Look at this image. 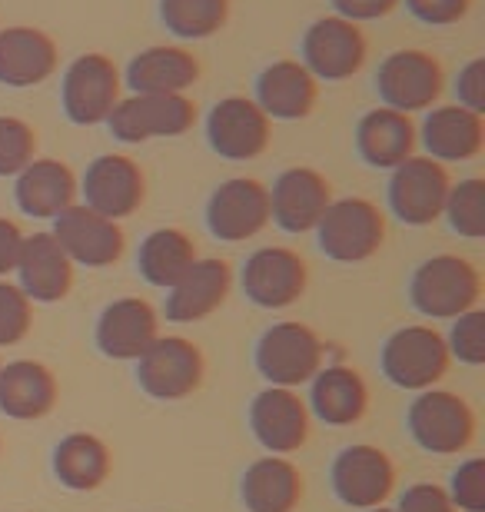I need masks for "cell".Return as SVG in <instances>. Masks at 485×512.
<instances>
[{"mask_svg": "<svg viewBox=\"0 0 485 512\" xmlns=\"http://www.w3.org/2000/svg\"><path fill=\"white\" fill-rule=\"evenodd\" d=\"M409 300L422 316L432 320H456L476 310L482 300V276L466 256L439 253L419 263L409 283Z\"/></svg>", "mask_w": 485, "mask_h": 512, "instance_id": "obj_1", "label": "cell"}, {"mask_svg": "<svg viewBox=\"0 0 485 512\" xmlns=\"http://www.w3.org/2000/svg\"><path fill=\"white\" fill-rule=\"evenodd\" d=\"M319 250L336 263H363L386 243V217L373 200H333L316 223Z\"/></svg>", "mask_w": 485, "mask_h": 512, "instance_id": "obj_2", "label": "cell"}, {"mask_svg": "<svg viewBox=\"0 0 485 512\" xmlns=\"http://www.w3.org/2000/svg\"><path fill=\"white\" fill-rule=\"evenodd\" d=\"M452 356L446 336L432 326H402L383 346V373L392 386L426 393L449 373Z\"/></svg>", "mask_w": 485, "mask_h": 512, "instance_id": "obj_3", "label": "cell"}, {"mask_svg": "<svg viewBox=\"0 0 485 512\" xmlns=\"http://www.w3.org/2000/svg\"><path fill=\"white\" fill-rule=\"evenodd\" d=\"M412 439L436 456H456L476 439V409L449 389H426L409 406Z\"/></svg>", "mask_w": 485, "mask_h": 512, "instance_id": "obj_4", "label": "cell"}, {"mask_svg": "<svg viewBox=\"0 0 485 512\" xmlns=\"http://www.w3.org/2000/svg\"><path fill=\"white\" fill-rule=\"evenodd\" d=\"M256 370L273 386H303L323 370V343L306 323L283 320L270 326L256 343Z\"/></svg>", "mask_w": 485, "mask_h": 512, "instance_id": "obj_5", "label": "cell"}, {"mask_svg": "<svg viewBox=\"0 0 485 512\" xmlns=\"http://www.w3.org/2000/svg\"><path fill=\"white\" fill-rule=\"evenodd\" d=\"M442 87H446L442 64L426 50H392L376 70L379 97L399 114L429 110L442 97Z\"/></svg>", "mask_w": 485, "mask_h": 512, "instance_id": "obj_6", "label": "cell"}, {"mask_svg": "<svg viewBox=\"0 0 485 512\" xmlns=\"http://www.w3.org/2000/svg\"><path fill=\"white\" fill-rule=\"evenodd\" d=\"M196 124V104L183 94H133L120 100L107 117L120 143H143L153 137H183Z\"/></svg>", "mask_w": 485, "mask_h": 512, "instance_id": "obj_7", "label": "cell"}, {"mask_svg": "<svg viewBox=\"0 0 485 512\" xmlns=\"http://www.w3.org/2000/svg\"><path fill=\"white\" fill-rule=\"evenodd\" d=\"M140 389L153 399H187L203 383L206 360L200 346L183 336H157V343L137 360Z\"/></svg>", "mask_w": 485, "mask_h": 512, "instance_id": "obj_8", "label": "cell"}, {"mask_svg": "<svg viewBox=\"0 0 485 512\" xmlns=\"http://www.w3.org/2000/svg\"><path fill=\"white\" fill-rule=\"evenodd\" d=\"M452 190L449 170L432 157H409L392 170L389 180V207L406 227H429L446 210Z\"/></svg>", "mask_w": 485, "mask_h": 512, "instance_id": "obj_9", "label": "cell"}, {"mask_svg": "<svg viewBox=\"0 0 485 512\" xmlns=\"http://www.w3.org/2000/svg\"><path fill=\"white\" fill-rule=\"evenodd\" d=\"M64 114L77 127H97L107 124L113 107L120 104V70L110 57L84 54L67 67L64 74Z\"/></svg>", "mask_w": 485, "mask_h": 512, "instance_id": "obj_10", "label": "cell"}, {"mask_svg": "<svg viewBox=\"0 0 485 512\" xmlns=\"http://www.w3.org/2000/svg\"><path fill=\"white\" fill-rule=\"evenodd\" d=\"M366 64V37L343 17H319L303 34V67L316 80H349Z\"/></svg>", "mask_w": 485, "mask_h": 512, "instance_id": "obj_11", "label": "cell"}, {"mask_svg": "<svg viewBox=\"0 0 485 512\" xmlns=\"http://www.w3.org/2000/svg\"><path fill=\"white\" fill-rule=\"evenodd\" d=\"M270 223V190L260 180L233 177L213 190L206 203V227L216 240L243 243Z\"/></svg>", "mask_w": 485, "mask_h": 512, "instance_id": "obj_12", "label": "cell"}, {"mask_svg": "<svg viewBox=\"0 0 485 512\" xmlns=\"http://www.w3.org/2000/svg\"><path fill=\"white\" fill-rule=\"evenodd\" d=\"M333 493L353 509H376L396 493V466L379 446H346L333 463Z\"/></svg>", "mask_w": 485, "mask_h": 512, "instance_id": "obj_13", "label": "cell"}, {"mask_svg": "<svg viewBox=\"0 0 485 512\" xmlns=\"http://www.w3.org/2000/svg\"><path fill=\"white\" fill-rule=\"evenodd\" d=\"M80 190L87 200L84 207L107 220H123L140 210L143 197H147V180H143L137 160L123 157V153H107L87 167Z\"/></svg>", "mask_w": 485, "mask_h": 512, "instance_id": "obj_14", "label": "cell"}, {"mask_svg": "<svg viewBox=\"0 0 485 512\" xmlns=\"http://www.w3.org/2000/svg\"><path fill=\"white\" fill-rule=\"evenodd\" d=\"M54 240L70 256V263L90 266V270L113 266L127 250V237L117 227V220L100 217L84 203H74L54 220Z\"/></svg>", "mask_w": 485, "mask_h": 512, "instance_id": "obj_15", "label": "cell"}, {"mask_svg": "<svg viewBox=\"0 0 485 512\" xmlns=\"http://www.w3.org/2000/svg\"><path fill=\"white\" fill-rule=\"evenodd\" d=\"M206 140L223 160H256L270 147V117L250 97H226L206 117Z\"/></svg>", "mask_w": 485, "mask_h": 512, "instance_id": "obj_16", "label": "cell"}, {"mask_svg": "<svg viewBox=\"0 0 485 512\" xmlns=\"http://www.w3.org/2000/svg\"><path fill=\"white\" fill-rule=\"evenodd\" d=\"M306 260L286 247L256 250L243 266V290L263 310H286L306 293Z\"/></svg>", "mask_w": 485, "mask_h": 512, "instance_id": "obj_17", "label": "cell"}, {"mask_svg": "<svg viewBox=\"0 0 485 512\" xmlns=\"http://www.w3.org/2000/svg\"><path fill=\"white\" fill-rule=\"evenodd\" d=\"M250 426L260 446L270 449V456H290L309 439V406L296 389L270 386L256 393L250 406Z\"/></svg>", "mask_w": 485, "mask_h": 512, "instance_id": "obj_18", "label": "cell"}, {"mask_svg": "<svg viewBox=\"0 0 485 512\" xmlns=\"http://www.w3.org/2000/svg\"><path fill=\"white\" fill-rule=\"evenodd\" d=\"M333 203V187L313 167H290L270 190V220L286 233H309Z\"/></svg>", "mask_w": 485, "mask_h": 512, "instance_id": "obj_19", "label": "cell"}, {"mask_svg": "<svg viewBox=\"0 0 485 512\" xmlns=\"http://www.w3.org/2000/svg\"><path fill=\"white\" fill-rule=\"evenodd\" d=\"M160 316L140 296H120L97 320V346L110 360H140L157 343Z\"/></svg>", "mask_w": 485, "mask_h": 512, "instance_id": "obj_20", "label": "cell"}, {"mask_svg": "<svg viewBox=\"0 0 485 512\" xmlns=\"http://www.w3.org/2000/svg\"><path fill=\"white\" fill-rule=\"evenodd\" d=\"M233 290V270L226 260L206 256L190 266L180 276L177 286H170L167 296V320L170 323H200L206 316H213L226 303V296Z\"/></svg>", "mask_w": 485, "mask_h": 512, "instance_id": "obj_21", "label": "cell"}, {"mask_svg": "<svg viewBox=\"0 0 485 512\" xmlns=\"http://www.w3.org/2000/svg\"><path fill=\"white\" fill-rule=\"evenodd\" d=\"M17 276H20L17 286L30 296V303H60L74 290V263L60 250L54 233L24 237Z\"/></svg>", "mask_w": 485, "mask_h": 512, "instance_id": "obj_22", "label": "cell"}, {"mask_svg": "<svg viewBox=\"0 0 485 512\" xmlns=\"http://www.w3.org/2000/svg\"><path fill=\"white\" fill-rule=\"evenodd\" d=\"M77 177L60 160H34L17 173L14 200L34 220H57L77 203Z\"/></svg>", "mask_w": 485, "mask_h": 512, "instance_id": "obj_23", "label": "cell"}, {"mask_svg": "<svg viewBox=\"0 0 485 512\" xmlns=\"http://www.w3.org/2000/svg\"><path fill=\"white\" fill-rule=\"evenodd\" d=\"M60 396L57 376L50 366L37 360H17L0 366V409L10 419L34 423L54 413Z\"/></svg>", "mask_w": 485, "mask_h": 512, "instance_id": "obj_24", "label": "cell"}, {"mask_svg": "<svg viewBox=\"0 0 485 512\" xmlns=\"http://www.w3.org/2000/svg\"><path fill=\"white\" fill-rule=\"evenodd\" d=\"M416 140H419V133H416V124L409 120V114H399V110H389V107L369 110L356 124L359 157L376 170H396L399 163L416 157Z\"/></svg>", "mask_w": 485, "mask_h": 512, "instance_id": "obj_25", "label": "cell"}, {"mask_svg": "<svg viewBox=\"0 0 485 512\" xmlns=\"http://www.w3.org/2000/svg\"><path fill=\"white\" fill-rule=\"evenodd\" d=\"M319 97L316 77L299 60H276L256 77V104L270 120H303Z\"/></svg>", "mask_w": 485, "mask_h": 512, "instance_id": "obj_26", "label": "cell"}, {"mask_svg": "<svg viewBox=\"0 0 485 512\" xmlns=\"http://www.w3.org/2000/svg\"><path fill=\"white\" fill-rule=\"evenodd\" d=\"M485 120L459 104L432 107L422 120V147L439 163H462L482 153Z\"/></svg>", "mask_w": 485, "mask_h": 512, "instance_id": "obj_27", "label": "cell"}, {"mask_svg": "<svg viewBox=\"0 0 485 512\" xmlns=\"http://www.w3.org/2000/svg\"><path fill=\"white\" fill-rule=\"evenodd\" d=\"M57 70V44L37 27L0 30V84L37 87Z\"/></svg>", "mask_w": 485, "mask_h": 512, "instance_id": "obj_28", "label": "cell"}, {"mask_svg": "<svg viewBox=\"0 0 485 512\" xmlns=\"http://www.w3.org/2000/svg\"><path fill=\"white\" fill-rule=\"evenodd\" d=\"M313 393H309V406L323 419L326 426H353L366 416L369 409V386L363 373L353 366H326L313 380Z\"/></svg>", "mask_w": 485, "mask_h": 512, "instance_id": "obj_29", "label": "cell"}, {"mask_svg": "<svg viewBox=\"0 0 485 512\" xmlns=\"http://www.w3.org/2000/svg\"><path fill=\"white\" fill-rule=\"evenodd\" d=\"M200 80V60L180 47H147L127 64L133 94H183Z\"/></svg>", "mask_w": 485, "mask_h": 512, "instance_id": "obj_30", "label": "cell"}, {"mask_svg": "<svg viewBox=\"0 0 485 512\" xmlns=\"http://www.w3.org/2000/svg\"><path fill=\"white\" fill-rule=\"evenodd\" d=\"M303 489V476L290 459L263 456L243 476V506L250 512H296Z\"/></svg>", "mask_w": 485, "mask_h": 512, "instance_id": "obj_31", "label": "cell"}, {"mask_svg": "<svg viewBox=\"0 0 485 512\" xmlns=\"http://www.w3.org/2000/svg\"><path fill=\"white\" fill-rule=\"evenodd\" d=\"M113 456L94 433H70L54 449V473L74 493H94L110 479Z\"/></svg>", "mask_w": 485, "mask_h": 512, "instance_id": "obj_32", "label": "cell"}, {"mask_svg": "<svg viewBox=\"0 0 485 512\" xmlns=\"http://www.w3.org/2000/svg\"><path fill=\"white\" fill-rule=\"evenodd\" d=\"M193 263H196V243L177 227L153 230L150 237L140 243V253H137L140 276L150 286H160V290L177 286L180 276L187 273Z\"/></svg>", "mask_w": 485, "mask_h": 512, "instance_id": "obj_33", "label": "cell"}, {"mask_svg": "<svg viewBox=\"0 0 485 512\" xmlns=\"http://www.w3.org/2000/svg\"><path fill=\"white\" fill-rule=\"evenodd\" d=\"M230 0H160V20L180 40H203L223 30Z\"/></svg>", "mask_w": 485, "mask_h": 512, "instance_id": "obj_34", "label": "cell"}, {"mask_svg": "<svg viewBox=\"0 0 485 512\" xmlns=\"http://www.w3.org/2000/svg\"><path fill=\"white\" fill-rule=\"evenodd\" d=\"M449 227L466 240H482L485 237V180L482 177H469L459 180L456 187L449 190L446 197V210Z\"/></svg>", "mask_w": 485, "mask_h": 512, "instance_id": "obj_35", "label": "cell"}, {"mask_svg": "<svg viewBox=\"0 0 485 512\" xmlns=\"http://www.w3.org/2000/svg\"><path fill=\"white\" fill-rule=\"evenodd\" d=\"M37 133L27 120L0 117V177H17L37 157Z\"/></svg>", "mask_w": 485, "mask_h": 512, "instance_id": "obj_36", "label": "cell"}, {"mask_svg": "<svg viewBox=\"0 0 485 512\" xmlns=\"http://www.w3.org/2000/svg\"><path fill=\"white\" fill-rule=\"evenodd\" d=\"M449 356L466 366H482L485 363V313L469 310L452 320V330L446 336Z\"/></svg>", "mask_w": 485, "mask_h": 512, "instance_id": "obj_37", "label": "cell"}, {"mask_svg": "<svg viewBox=\"0 0 485 512\" xmlns=\"http://www.w3.org/2000/svg\"><path fill=\"white\" fill-rule=\"evenodd\" d=\"M34 326V303L17 283L0 280V346H14Z\"/></svg>", "mask_w": 485, "mask_h": 512, "instance_id": "obj_38", "label": "cell"}, {"mask_svg": "<svg viewBox=\"0 0 485 512\" xmlns=\"http://www.w3.org/2000/svg\"><path fill=\"white\" fill-rule=\"evenodd\" d=\"M446 493L459 512H485V459L482 456L466 459L456 469Z\"/></svg>", "mask_w": 485, "mask_h": 512, "instance_id": "obj_39", "label": "cell"}, {"mask_svg": "<svg viewBox=\"0 0 485 512\" xmlns=\"http://www.w3.org/2000/svg\"><path fill=\"white\" fill-rule=\"evenodd\" d=\"M472 0H406V10L419 24L429 27H449L459 24L462 17L469 14Z\"/></svg>", "mask_w": 485, "mask_h": 512, "instance_id": "obj_40", "label": "cell"}, {"mask_svg": "<svg viewBox=\"0 0 485 512\" xmlns=\"http://www.w3.org/2000/svg\"><path fill=\"white\" fill-rule=\"evenodd\" d=\"M396 512H459L449 493L436 483H416L399 496Z\"/></svg>", "mask_w": 485, "mask_h": 512, "instance_id": "obj_41", "label": "cell"}, {"mask_svg": "<svg viewBox=\"0 0 485 512\" xmlns=\"http://www.w3.org/2000/svg\"><path fill=\"white\" fill-rule=\"evenodd\" d=\"M456 100L459 107L472 110V114H485V60L476 57L459 70L456 77Z\"/></svg>", "mask_w": 485, "mask_h": 512, "instance_id": "obj_42", "label": "cell"}, {"mask_svg": "<svg viewBox=\"0 0 485 512\" xmlns=\"http://www.w3.org/2000/svg\"><path fill=\"white\" fill-rule=\"evenodd\" d=\"M399 0H333V10L336 17L349 20V24H356V20H379L396 10Z\"/></svg>", "mask_w": 485, "mask_h": 512, "instance_id": "obj_43", "label": "cell"}, {"mask_svg": "<svg viewBox=\"0 0 485 512\" xmlns=\"http://www.w3.org/2000/svg\"><path fill=\"white\" fill-rule=\"evenodd\" d=\"M20 247H24V233H20V227L14 220L0 217V276L17 270Z\"/></svg>", "mask_w": 485, "mask_h": 512, "instance_id": "obj_44", "label": "cell"}, {"mask_svg": "<svg viewBox=\"0 0 485 512\" xmlns=\"http://www.w3.org/2000/svg\"><path fill=\"white\" fill-rule=\"evenodd\" d=\"M363 512H396V509H389V506H376V509H363Z\"/></svg>", "mask_w": 485, "mask_h": 512, "instance_id": "obj_45", "label": "cell"}]
</instances>
